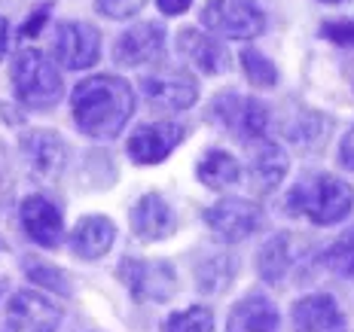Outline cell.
<instances>
[{
    "mask_svg": "<svg viewBox=\"0 0 354 332\" xmlns=\"http://www.w3.org/2000/svg\"><path fill=\"white\" fill-rule=\"evenodd\" d=\"M73 125L86 137L110 140L125 128V122L135 113V92L122 77L98 73L83 79L71 95Z\"/></svg>",
    "mask_w": 354,
    "mask_h": 332,
    "instance_id": "obj_1",
    "label": "cell"
},
{
    "mask_svg": "<svg viewBox=\"0 0 354 332\" xmlns=\"http://www.w3.org/2000/svg\"><path fill=\"white\" fill-rule=\"evenodd\" d=\"M354 208V189L333 174H306L293 183L284 211L290 217H302L315 226H336Z\"/></svg>",
    "mask_w": 354,
    "mask_h": 332,
    "instance_id": "obj_2",
    "label": "cell"
},
{
    "mask_svg": "<svg viewBox=\"0 0 354 332\" xmlns=\"http://www.w3.org/2000/svg\"><path fill=\"white\" fill-rule=\"evenodd\" d=\"M12 92H16L19 104L31 110H53L62 101L64 86L46 52L25 46L19 49L16 61H12Z\"/></svg>",
    "mask_w": 354,
    "mask_h": 332,
    "instance_id": "obj_3",
    "label": "cell"
},
{
    "mask_svg": "<svg viewBox=\"0 0 354 332\" xmlns=\"http://www.w3.org/2000/svg\"><path fill=\"white\" fill-rule=\"evenodd\" d=\"M308 260H315L308 238H302L297 232H278L266 241V247L257 256V271L266 284L287 286Z\"/></svg>",
    "mask_w": 354,
    "mask_h": 332,
    "instance_id": "obj_4",
    "label": "cell"
},
{
    "mask_svg": "<svg viewBox=\"0 0 354 332\" xmlns=\"http://www.w3.org/2000/svg\"><path fill=\"white\" fill-rule=\"evenodd\" d=\"M211 116L230 131L232 137L239 140H263L266 131H269V110H266L263 101L250 98V95L241 92H220L211 104Z\"/></svg>",
    "mask_w": 354,
    "mask_h": 332,
    "instance_id": "obj_5",
    "label": "cell"
},
{
    "mask_svg": "<svg viewBox=\"0 0 354 332\" xmlns=\"http://www.w3.org/2000/svg\"><path fill=\"white\" fill-rule=\"evenodd\" d=\"M202 25L226 40H254L266 31V12L254 0H211L202 10Z\"/></svg>",
    "mask_w": 354,
    "mask_h": 332,
    "instance_id": "obj_6",
    "label": "cell"
},
{
    "mask_svg": "<svg viewBox=\"0 0 354 332\" xmlns=\"http://www.w3.org/2000/svg\"><path fill=\"white\" fill-rule=\"evenodd\" d=\"M116 275L138 302H168L177 293V271L165 260H135L125 256Z\"/></svg>",
    "mask_w": 354,
    "mask_h": 332,
    "instance_id": "obj_7",
    "label": "cell"
},
{
    "mask_svg": "<svg viewBox=\"0 0 354 332\" xmlns=\"http://www.w3.org/2000/svg\"><path fill=\"white\" fill-rule=\"evenodd\" d=\"M205 223L223 244H239L263 226V211L245 198H220L205 211Z\"/></svg>",
    "mask_w": 354,
    "mask_h": 332,
    "instance_id": "obj_8",
    "label": "cell"
},
{
    "mask_svg": "<svg viewBox=\"0 0 354 332\" xmlns=\"http://www.w3.org/2000/svg\"><path fill=\"white\" fill-rule=\"evenodd\" d=\"M62 305L34 290H21L6 305V320L12 332H55L62 326Z\"/></svg>",
    "mask_w": 354,
    "mask_h": 332,
    "instance_id": "obj_9",
    "label": "cell"
},
{
    "mask_svg": "<svg viewBox=\"0 0 354 332\" xmlns=\"http://www.w3.org/2000/svg\"><path fill=\"white\" fill-rule=\"evenodd\" d=\"M21 156L37 180L55 183L68 168V144L55 131H28L21 137Z\"/></svg>",
    "mask_w": 354,
    "mask_h": 332,
    "instance_id": "obj_10",
    "label": "cell"
},
{
    "mask_svg": "<svg viewBox=\"0 0 354 332\" xmlns=\"http://www.w3.org/2000/svg\"><path fill=\"white\" fill-rule=\"evenodd\" d=\"M183 140V125L177 122H150L131 131V137L125 140V153L135 165H159L162 159H168L180 146Z\"/></svg>",
    "mask_w": 354,
    "mask_h": 332,
    "instance_id": "obj_11",
    "label": "cell"
},
{
    "mask_svg": "<svg viewBox=\"0 0 354 332\" xmlns=\"http://www.w3.org/2000/svg\"><path fill=\"white\" fill-rule=\"evenodd\" d=\"M141 92L159 110H189L198 98V83L187 70H159L141 79Z\"/></svg>",
    "mask_w": 354,
    "mask_h": 332,
    "instance_id": "obj_12",
    "label": "cell"
},
{
    "mask_svg": "<svg viewBox=\"0 0 354 332\" xmlns=\"http://www.w3.org/2000/svg\"><path fill=\"white\" fill-rule=\"evenodd\" d=\"M55 58L68 70H86L101 58V34L86 21H64L55 31Z\"/></svg>",
    "mask_w": 354,
    "mask_h": 332,
    "instance_id": "obj_13",
    "label": "cell"
},
{
    "mask_svg": "<svg viewBox=\"0 0 354 332\" xmlns=\"http://www.w3.org/2000/svg\"><path fill=\"white\" fill-rule=\"evenodd\" d=\"M293 332H348L345 314L339 302L327 293H315V296H302L290 308Z\"/></svg>",
    "mask_w": 354,
    "mask_h": 332,
    "instance_id": "obj_14",
    "label": "cell"
},
{
    "mask_svg": "<svg viewBox=\"0 0 354 332\" xmlns=\"http://www.w3.org/2000/svg\"><path fill=\"white\" fill-rule=\"evenodd\" d=\"M162 49H165V31L156 21H147V25H135L116 37L113 61L122 64V68H141V64L156 61Z\"/></svg>",
    "mask_w": 354,
    "mask_h": 332,
    "instance_id": "obj_15",
    "label": "cell"
},
{
    "mask_svg": "<svg viewBox=\"0 0 354 332\" xmlns=\"http://www.w3.org/2000/svg\"><path fill=\"white\" fill-rule=\"evenodd\" d=\"M21 226H25V235L40 247H58L64 235V223L62 213L49 198L43 195H28L19 208Z\"/></svg>",
    "mask_w": 354,
    "mask_h": 332,
    "instance_id": "obj_16",
    "label": "cell"
},
{
    "mask_svg": "<svg viewBox=\"0 0 354 332\" xmlns=\"http://www.w3.org/2000/svg\"><path fill=\"white\" fill-rule=\"evenodd\" d=\"M177 228V217L171 204L156 193H147L138 198V204L131 208V232L141 241H165L171 238Z\"/></svg>",
    "mask_w": 354,
    "mask_h": 332,
    "instance_id": "obj_17",
    "label": "cell"
},
{
    "mask_svg": "<svg viewBox=\"0 0 354 332\" xmlns=\"http://www.w3.org/2000/svg\"><path fill=\"white\" fill-rule=\"evenodd\" d=\"M287 168H290V156L287 150H281L272 140H260L254 159H250V171H248V183L254 195H272L278 186L284 183Z\"/></svg>",
    "mask_w": 354,
    "mask_h": 332,
    "instance_id": "obj_18",
    "label": "cell"
},
{
    "mask_svg": "<svg viewBox=\"0 0 354 332\" xmlns=\"http://www.w3.org/2000/svg\"><path fill=\"white\" fill-rule=\"evenodd\" d=\"M226 332H281L275 302L260 293H250L241 302H235L230 320H226Z\"/></svg>",
    "mask_w": 354,
    "mask_h": 332,
    "instance_id": "obj_19",
    "label": "cell"
},
{
    "mask_svg": "<svg viewBox=\"0 0 354 332\" xmlns=\"http://www.w3.org/2000/svg\"><path fill=\"white\" fill-rule=\"evenodd\" d=\"M177 49L187 55V61L193 64L198 73H208V77L223 73L226 68H230V55H226V49L220 46L211 34L196 31V28H183V31L177 34Z\"/></svg>",
    "mask_w": 354,
    "mask_h": 332,
    "instance_id": "obj_20",
    "label": "cell"
},
{
    "mask_svg": "<svg viewBox=\"0 0 354 332\" xmlns=\"http://www.w3.org/2000/svg\"><path fill=\"white\" fill-rule=\"evenodd\" d=\"M116 241V226L110 217L95 213V217H83L77 228L71 232V250L80 260H101Z\"/></svg>",
    "mask_w": 354,
    "mask_h": 332,
    "instance_id": "obj_21",
    "label": "cell"
},
{
    "mask_svg": "<svg viewBox=\"0 0 354 332\" xmlns=\"http://www.w3.org/2000/svg\"><path fill=\"white\" fill-rule=\"evenodd\" d=\"M196 174L205 186L217 193V189H230L241 180V165H239V159L230 156L226 150H208L198 159Z\"/></svg>",
    "mask_w": 354,
    "mask_h": 332,
    "instance_id": "obj_22",
    "label": "cell"
},
{
    "mask_svg": "<svg viewBox=\"0 0 354 332\" xmlns=\"http://www.w3.org/2000/svg\"><path fill=\"white\" fill-rule=\"evenodd\" d=\"M330 135V119L321 113H299L297 119H287L284 137L297 146L299 153H318Z\"/></svg>",
    "mask_w": 354,
    "mask_h": 332,
    "instance_id": "obj_23",
    "label": "cell"
},
{
    "mask_svg": "<svg viewBox=\"0 0 354 332\" xmlns=\"http://www.w3.org/2000/svg\"><path fill=\"white\" fill-rule=\"evenodd\" d=\"M235 271H239V262L230 253H208L205 260H198L196 268V280L205 293H223L230 290V284L235 280Z\"/></svg>",
    "mask_w": 354,
    "mask_h": 332,
    "instance_id": "obj_24",
    "label": "cell"
},
{
    "mask_svg": "<svg viewBox=\"0 0 354 332\" xmlns=\"http://www.w3.org/2000/svg\"><path fill=\"white\" fill-rule=\"evenodd\" d=\"M315 262L339 277H354V228L345 232L339 241H333L324 253L315 256Z\"/></svg>",
    "mask_w": 354,
    "mask_h": 332,
    "instance_id": "obj_25",
    "label": "cell"
},
{
    "mask_svg": "<svg viewBox=\"0 0 354 332\" xmlns=\"http://www.w3.org/2000/svg\"><path fill=\"white\" fill-rule=\"evenodd\" d=\"M25 271L28 277L34 280L37 286H43L46 293H55V296H71V280L64 275L62 268H55V265H46L43 260H34V256H28L25 260Z\"/></svg>",
    "mask_w": 354,
    "mask_h": 332,
    "instance_id": "obj_26",
    "label": "cell"
},
{
    "mask_svg": "<svg viewBox=\"0 0 354 332\" xmlns=\"http://www.w3.org/2000/svg\"><path fill=\"white\" fill-rule=\"evenodd\" d=\"M241 73L254 88H275L278 86V68L257 49L241 52Z\"/></svg>",
    "mask_w": 354,
    "mask_h": 332,
    "instance_id": "obj_27",
    "label": "cell"
},
{
    "mask_svg": "<svg viewBox=\"0 0 354 332\" xmlns=\"http://www.w3.org/2000/svg\"><path fill=\"white\" fill-rule=\"evenodd\" d=\"M162 332H214V311L205 305H193L174 311L162 323Z\"/></svg>",
    "mask_w": 354,
    "mask_h": 332,
    "instance_id": "obj_28",
    "label": "cell"
},
{
    "mask_svg": "<svg viewBox=\"0 0 354 332\" xmlns=\"http://www.w3.org/2000/svg\"><path fill=\"white\" fill-rule=\"evenodd\" d=\"M147 0H95V10L104 19H131L144 10Z\"/></svg>",
    "mask_w": 354,
    "mask_h": 332,
    "instance_id": "obj_29",
    "label": "cell"
},
{
    "mask_svg": "<svg viewBox=\"0 0 354 332\" xmlns=\"http://www.w3.org/2000/svg\"><path fill=\"white\" fill-rule=\"evenodd\" d=\"M321 37H327L330 43H336V46H342V49H354V21H348V19L324 21Z\"/></svg>",
    "mask_w": 354,
    "mask_h": 332,
    "instance_id": "obj_30",
    "label": "cell"
},
{
    "mask_svg": "<svg viewBox=\"0 0 354 332\" xmlns=\"http://www.w3.org/2000/svg\"><path fill=\"white\" fill-rule=\"evenodd\" d=\"M339 165L345 171H354V125L345 131V137L339 140Z\"/></svg>",
    "mask_w": 354,
    "mask_h": 332,
    "instance_id": "obj_31",
    "label": "cell"
},
{
    "mask_svg": "<svg viewBox=\"0 0 354 332\" xmlns=\"http://www.w3.org/2000/svg\"><path fill=\"white\" fill-rule=\"evenodd\" d=\"M156 3H159V10L165 12V16H180V12L189 10L193 0H156Z\"/></svg>",
    "mask_w": 354,
    "mask_h": 332,
    "instance_id": "obj_32",
    "label": "cell"
},
{
    "mask_svg": "<svg viewBox=\"0 0 354 332\" xmlns=\"http://www.w3.org/2000/svg\"><path fill=\"white\" fill-rule=\"evenodd\" d=\"M6 43H10V21L0 16V61H3V55H6Z\"/></svg>",
    "mask_w": 354,
    "mask_h": 332,
    "instance_id": "obj_33",
    "label": "cell"
},
{
    "mask_svg": "<svg viewBox=\"0 0 354 332\" xmlns=\"http://www.w3.org/2000/svg\"><path fill=\"white\" fill-rule=\"evenodd\" d=\"M46 16H49V10H40V12H37V19H31V21L25 25V31H21V34H25V37H34L37 31H40V21L46 19Z\"/></svg>",
    "mask_w": 354,
    "mask_h": 332,
    "instance_id": "obj_34",
    "label": "cell"
},
{
    "mask_svg": "<svg viewBox=\"0 0 354 332\" xmlns=\"http://www.w3.org/2000/svg\"><path fill=\"white\" fill-rule=\"evenodd\" d=\"M321 3H342V0H321Z\"/></svg>",
    "mask_w": 354,
    "mask_h": 332,
    "instance_id": "obj_35",
    "label": "cell"
},
{
    "mask_svg": "<svg viewBox=\"0 0 354 332\" xmlns=\"http://www.w3.org/2000/svg\"><path fill=\"white\" fill-rule=\"evenodd\" d=\"M0 290H3V284H0Z\"/></svg>",
    "mask_w": 354,
    "mask_h": 332,
    "instance_id": "obj_36",
    "label": "cell"
}]
</instances>
